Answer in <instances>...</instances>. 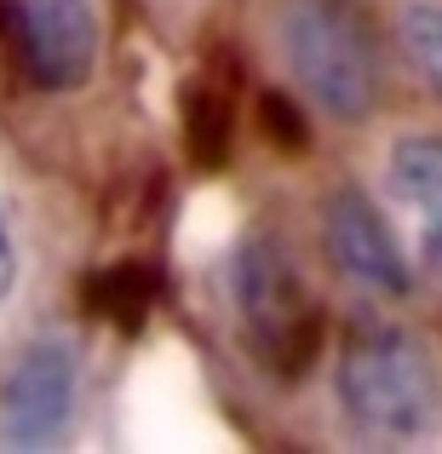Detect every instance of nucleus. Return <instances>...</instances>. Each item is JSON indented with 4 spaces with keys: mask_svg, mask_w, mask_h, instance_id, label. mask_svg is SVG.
<instances>
[{
    "mask_svg": "<svg viewBox=\"0 0 442 454\" xmlns=\"http://www.w3.org/2000/svg\"><path fill=\"white\" fill-rule=\"evenodd\" d=\"M282 52L333 121H368L385 69L362 0H282Z\"/></svg>",
    "mask_w": 442,
    "mask_h": 454,
    "instance_id": "obj_3",
    "label": "nucleus"
},
{
    "mask_svg": "<svg viewBox=\"0 0 442 454\" xmlns=\"http://www.w3.org/2000/svg\"><path fill=\"white\" fill-rule=\"evenodd\" d=\"M425 265L442 270V201L425 207Z\"/></svg>",
    "mask_w": 442,
    "mask_h": 454,
    "instance_id": "obj_12",
    "label": "nucleus"
},
{
    "mask_svg": "<svg viewBox=\"0 0 442 454\" xmlns=\"http://www.w3.org/2000/svg\"><path fill=\"white\" fill-rule=\"evenodd\" d=\"M339 403L362 437H385V443L425 437L442 409L431 345L402 322L362 317L339 345Z\"/></svg>",
    "mask_w": 442,
    "mask_h": 454,
    "instance_id": "obj_1",
    "label": "nucleus"
},
{
    "mask_svg": "<svg viewBox=\"0 0 442 454\" xmlns=\"http://www.w3.org/2000/svg\"><path fill=\"white\" fill-rule=\"evenodd\" d=\"M12 282H18V247H12V231H6V219H0V300L12 294Z\"/></svg>",
    "mask_w": 442,
    "mask_h": 454,
    "instance_id": "obj_13",
    "label": "nucleus"
},
{
    "mask_svg": "<svg viewBox=\"0 0 442 454\" xmlns=\"http://www.w3.org/2000/svg\"><path fill=\"white\" fill-rule=\"evenodd\" d=\"M322 231H328V254L351 282L374 294H408V259H402L391 224L379 219V207L356 184H339L322 201Z\"/></svg>",
    "mask_w": 442,
    "mask_h": 454,
    "instance_id": "obj_6",
    "label": "nucleus"
},
{
    "mask_svg": "<svg viewBox=\"0 0 442 454\" xmlns=\"http://www.w3.org/2000/svg\"><path fill=\"white\" fill-rule=\"evenodd\" d=\"M155 294H161V282H155V265H144V259L110 265V270H98V277L87 282L92 317H110V322H121V328H138V322L150 317Z\"/></svg>",
    "mask_w": 442,
    "mask_h": 454,
    "instance_id": "obj_8",
    "label": "nucleus"
},
{
    "mask_svg": "<svg viewBox=\"0 0 442 454\" xmlns=\"http://www.w3.org/2000/svg\"><path fill=\"white\" fill-rule=\"evenodd\" d=\"M178 110H184V150L201 173H219L230 161L236 145V115H242V64L230 52H207L190 69L184 92H178Z\"/></svg>",
    "mask_w": 442,
    "mask_h": 454,
    "instance_id": "obj_7",
    "label": "nucleus"
},
{
    "mask_svg": "<svg viewBox=\"0 0 442 454\" xmlns=\"http://www.w3.org/2000/svg\"><path fill=\"white\" fill-rule=\"evenodd\" d=\"M230 300H236V328L247 340V356L270 368L276 380L310 374V363L328 345V310L299 277L293 254L282 236L253 231L230 254Z\"/></svg>",
    "mask_w": 442,
    "mask_h": 454,
    "instance_id": "obj_2",
    "label": "nucleus"
},
{
    "mask_svg": "<svg viewBox=\"0 0 442 454\" xmlns=\"http://www.w3.org/2000/svg\"><path fill=\"white\" fill-rule=\"evenodd\" d=\"M391 190L402 201H414L420 213L431 201H442V138L431 133L397 138V150H391Z\"/></svg>",
    "mask_w": 442,
    "mask_h": 454,
    "instance_id": "obj_9",
    "label": "nucleus"
},
{
    "mask_svg": "<svg viewBox=\"0 0 442 454\" xmlns=\"http://www.w3.org/2000/svg\"><path fill=\"white\" fill-rule=\"evenodd\" d=\"M0 41L29 87L75 92L98 64V12L92 0H0Z\"/></svg>",
    "mask_w": 442,
    "mask_h": 454,
    "instance_id": "obj_4",
    "label": "nucleus"
},
{
    "mask_svg": "<svg viewBox=\"0 0 442 454\" xmlns=\"http://www.w3.org/2000/svg\"><path fill=\"white\" fill-rule=\"evenodd\" d=\"M402 46L442 98V0H408L402 6Z\"/></svg>",
    "mask_w": 442,
    "mask_h": 454,
    "instance_id": "obj_10",
    "label": "nucleus"
},
{
    "mask_svg": "<svg viewBox=\"0 0 442 454\" xmlns=\"http://www.w3.org/2000/svg\"><path fill=\"white\" fill-rule=\"evenodd\" d=\"M265 133L276 138V145L305 150V121H299L293 104H282V92H265Z\"/></svg>",
    "mask_w": 442,
    "mask_h": 454,
    "instance_id": "obj_11",
    "label": "nucleus"
},
{
    "mask_svg": "<svg viewBox=\"0 0 442 454\" xmlns=\"http://www.w3.org/2000/svg\"><path fill=\"white\" fill-rule=\"evenodd\" d=\"M81 363L69 340H35L6 380V437L18 449H46L75 414Z\"/></svg>",
    "mask_w": 442,
    "mask_h": 454,
    "instance_id": "obj_5",
    "label": "nucleus"
}]
</instances>
